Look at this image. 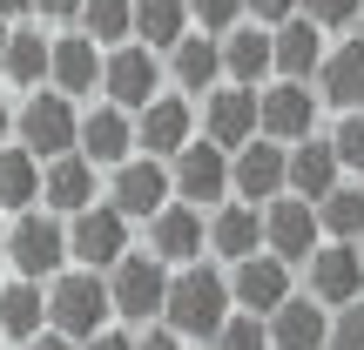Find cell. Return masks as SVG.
Segmentation results:
<instances>
[{"label": "cell", "instance_id": "6", "mask_svg": "<svg viewBox=\"0 0 364 350\" xmlns=\"http://www.w3.org/2000/svg\"><path fill=\"white\" fill-rule=\"evenodd\" d=\"M263 243L284 263H311L317 249H324V216H317V202L297 195V189L270 195V202H263Z\"/></svg>", "mask_w": 364, "mask_h": 350}, {"label": "cell", "instance_id": "20", "mask_svg": "<svg viewBox=\"0 0 364 350\" xmlns=\"http://www.w3.org/2000/svg\"><path fill=\"white\" fill-rule=\"evenodd\" d=\"M304 270H311V297H324L331 310L351 303V297H364V249L358 243H331V236H324V249H317Z\"/></svg>", "mask_w": 364, "mask_h": 350}, {"label": "cell", "instance_id": "26", "mask_svg": "<svg viewBox=\"0 0 364 350\" xmlns=\"http://www.w3.org/2000/svg\"><path fill=\"white\" fill-rule=\"evenodd\" d=\"M0 330H7V344H27L41 330H54L41 276H7V290H0Z\"/></svg>", "mask_w": 364, "mask_h": 350}, {"label": "cell", "instance_id": "28", "mask_svg": "<svg viewBox=\"0 0 364 350\" xmlns=\"http://www.w3.org/2000/svg\"><path fill=\"white\" fill-rule=\"evenodd\" d=\"M317 88H324V102L338 108H364V34L338 40V48L324 54V67H317Z\"/></svg>", "mask_w": 364, "mask_h": 350}, {"label": "cell", "instance_id": "13", "mask_svg": "<svg viewBox=\"0 0 364 350\" xmlns=\"http://www.w3.org/2000/svg\"><path fill=\"white\" fill-rule=\"evenodd\" d=\"M317 102H324V88L277 75L270 88H263V135H277V142H304V135H317Z\"/></svg>", "mask_w": 364, "mask_h": 350}, {"label": "cell", "instance_id": "23", "mask_svg": "<svg viewBox=\"0 0 364 350\" xmlns=\"http://www.w3.org/2000/svg\"><path fill=\"white\" fill-rule=\"evenodd\" d=\"M169 81L182 94H209L223 81V34H209V27L196 34V27H189V34L169 48Z\"/></svg>", "mask_w": 364, "mask_h": 350}, {"label": "cell", "instance_id": "45", "mask_svg": "<svg viewBox=\"0 0 364 350\" xmlns=\"http://www.w3.org/2000/svg\"><path fill=\"white\" fill-rule=\"evenodd\" d=\"M0 13H7V21H27V13H34V0H0Z\"/></svg>", "mask_w": 364, "mask_h": 350}, {"label": "cell", "instance_id": "38", "mask_svg": "<svg viewBox=\"0 0 364 350\" xmlns=\"http://www.w3.org/2000/svg\"><path fill=\"white\" fill-rule=\"evenodd\" d=\"M304 13H311L317 27H358L364 0H304Z\"/></svg>", "mask_w": 364, "mask_h": 350}, {"label": "cell", "instance_id": "8", "mask_svg": "<svg viewBox=\"0 0 364 350\" xmlns=\"http://www.w3.org/2000/svg\"><path fill=\"white\" fill-rule=\"evenodd\" d=\"M203 135L223 142L230 155L243 142H257L263 135V88H250V81H216L209 102H203Z\"/></svg>", "mask_w": 364, "mask_h": 350}, {"label": "cell", "instance_id": "29", "mask_svg": "<svg viewBox=\"0 0 364 350\" xmlns=\"http://www.w3.org/2000/svg\"><path fill=\"white\" fill-rule=\"evenodd\" d=\"M41 182H48V162L34 155L27 142H7L0 148V209H34L41 202Z\"/></svg>", "mask_w": 364, "mask_h": 350}, {"label": "cell", "instance_id": "44", "mask_svg": "<svg viewBox=\"0 0 364 350\" xmlns=\"http://www.w3.org/2000/svg\"><path fill=\"white\" fill-rule=\"evenodd\" d=\"M14 135H21V115H14V108H7V94H0V148H7Z\"/></svg>", "mask_w": 364, "mask_h": 350}, {"label": "cell", "instance_id": "15", "mask_svg": "<svg viewBox=\"0 0 364 350\" xmlns=\"http://www.w3.org/2000/svg\"><path fill=\"white\" fill-rule=\"evenodd\" d=\"M149 249H156L162 263H176V270H182V263H203V249H209V216L176 195L162 216H149Z\"/></svg>", "mask_w": 364, "mask_h": 350}, {"label": "cell", "instance_id": "4", "mask_svg": "<svg viewBox=\"0 0 364 350\" xmlns=\"http://www.w3.org/2000/svg\"><path fill=\"white\" fill-rule=\"evenodd\" d=\"M68 263H75L68 216H54V209H21V216L7 222V270L14 276H41V283H54Z\"/></svg>", "mask_w": 364, "mask_h": 350}, {"label": "cell", "instance_id": "39", "mask_svg": "<svg viewBox=\"0 0 364 350\" xmlns=\"http://www.w3.org/2000/svg\"><path fill=\"white\" fill-rule=\"evenodd\" d=\"M243 7H250V21L277 27V21H290V13H304V0H243Z\"/></svg>", "mask_w": 364, "mask_h": 350}, {"label": "cell", "instance_id": "32", "mask_svg": "<svg viewBox=\"0 0 364 350\" xmlns=\"http://www.w3.org/2000/svg\"><path fill=\"white\" fill-rule=\"evenodd\" d=\"M317 216H324V236H331V243H364V189L338 182L331 195H317Z\"/></svg>", "mask_w": 364, "mask_h": 350}, {"label": "cell", "instance_id": "43", "mask_svg": "<svg viewBox=\"0 0 364 350\" xmlns=\"http://www.w3.org/2000/svg\"><path fill=\"white\" fill-rule=\"evenodd\" d=\"M21 350H81V344L68 337V330H41V337H27Z\"/></svg>", "mask_w": 364, "mask_h": 350}, {"label": "cell", "instance_id": "37", "mask_svg": "<svg viewBox=\"0 0 364 350\" xmlns=\"http://www.w3.org/2000/svg\"><path fill=\"white\" fill-rule=\"evenodd\" d=\"M189 13H196V27H209V34H230L250 7L243 0H189Z\"/></svg>", "mask_w": 364, "mask_h": 350}, {"label": "cell", "instance_id": "18", "mask_svg": "<svg viewBox=\"0 0 364 350\" xmlns=\"http://www.w3.org/2000/svg\"><path fill=\"white\" fill-rule=\"evenodd\" d=\"M230 290H236V310L270 317L277 303H290V263L277 249H257V256L230 263Z\"/></svg>", "mask_w": 364, "mask_h": 350}, {"label": "cell", "instance_id": "50", "mask_svg": "<svg viewBox=\"0 0 364 350\" xmlns=\"http://www.w3.org/2000/svg\"><path fill=\"white\" fill-rule=\"evenodd\" d=\"M358 34H364V13H358Z\"/></svg>", "mask_w": 364, "mask_h": 350}, {"label": "cell", "instance_id": "36", "mask_svg": "<svg viewBox=\"0 0 364 350\" xmlns=\"http://www.w3.org/2000/svg\"><path fill=\"white\" fill-rule=\"evenodd\" d=\"M331 350H364V297L331 310Z\"/></svg>", "mask_w": 364, "mask_h": 350}, {"label": "cell", "instance_id": "11", "mask_svg": "<svg viewBox=\"0 0 364 350\" xmlns=\"http://www.w3.org/2000/svg\"><path fill=\"white\" fill-rule=\"evenodd\" d=\"M230 182L243 202H270V195L290 189V142H277V135H257V142H243L230 155Z\"/></svg>", "mask_w": 364, "mask_h": 350}, {"label": "cell", "instance_id": "10", "mask_svg": "<svg viewBox=\"0 0 364 350\" xmlns=\"http://www.w3.org/2000/svg\"><path fill=\"white\" fill-rule=\"evenodd\" d=\"M102 94H108V102H122V108H135V115H142L156 94H169V88H162V61H156V48H149V40H122V48H108Z\"/></svg>", "mask_w": 364, "mask_h": 350}, {"label": "cell", "instance_id": "9", "mask_svg": "<svg viewBox=\"0 0 364 350\" xmlns=\"http://www.w3.org/2000/svg\"><path fill=\"white\" fill-rule=\"evenodd\" d=\"M169 169H176V195H182V202H196V209H216V202H230V195H236V182H230V148L209 142V135H196Z\"/></svg>", "mask_w": 364, "mask_h": 350}, {"label": "cell", "instance_id": "19", "mask_svg": "<svg viewBox=\"0 0 364 350\" xmlns=\"http://www.w3.org/2000/svg\"><path fill=\"white\" fill-rule=\"evenodd\" d=\"M135 128H142V148L149 155H162V162H176L182 148L196 142V108H189V94H156V102L135 115Z\"/></svg>", "mask_w": 364, "mask_h": 350}, {"label": "cell", "instance_id": "51", "mask_svg": "<svg viewBox=\"0 0 364 350\" xmlns=\"http://www.w3.org/2000/svg\"><path fill=\"white\" fill-rule=\"evenodd\" d=\"M358 249H364V243H358Z\"/></svg>", "mask_w": 364, "mask_h": 350}, {"label": "cell", "instance_id": "14", "mask_svg": "<svg viewBox=\"0 0 364 350\" xmlns=\"http://www.w3.org/2000/svg\"><path fill=\"white\" fill-rule=\"evenodd\" d=\"M102 75H108V48L88 34V27H75V34L54 40V67H48V88L61 94H102Z\"/></svg>", "mask_w": 364, "mask_h": 350}, {"label": "cell", "instance_id": "17", "mask_svg": "<svg viewBox=\"0 0 364 350\" xmlns=\"http://www.w3.org/2000/svg\"><path fill=\"white\" fill-rule=\"evenodd\" d=\"M102 162H88L81 148H68V155H48V182H41V202L54 209V216H81V209L102 202Z\"/></svg>", "mask_w": 364, "mask_h": 350}, {"label": "cell", "instance_id": "25", "mask_svg": "<svg viewBox=\"0 0 364 350\" xmlns=\"http://www.w3.org/2000/svg\"><path fill=\"white\" fill-rule=\"evenodd\" d=\"M324 27L311 21V13H290V21H277V75L290 81H317V67H324Z\"/></svg>", "mask_w": 364, "mask_h": 350}, {"label": "cell", "instance_id": "7", "mask_svg": "<svg viewBox=\"0 0 364 350\" xmlns=\"http://www.w3.org/2000/svg\"><path fill=\"white\" fill-rule=\"evenodd\" d=\"M21 142L34 148L41 162H48V155H68V148H81V108H75V94L34 88V94L21 102Z\"/></svg>", "mask_w": 364, "mask_h": 350}, {"label": "cell", "instance_id": "49", "mask_svg": "<svg viewBox=\"0 0 364 350\" xmlns=\"http://www.w3.org/2000/svg\"><path fill=\"white\" fill-rule=\"evenodd\" d=\"M0 350H7V330H0Z\"/></svg>", "mask_w": 364, "mask_h": 350}, {"label": "cell", "instance_id": "21", "mask_svg": "<svg viewBox=\"0 0 364 350\" xmlns=\"http://www.w3.org/2000/svg\"><path fill=\"white\" fill-rule=\"evenodd\" d=\"M270 350H331V303L290 297L270 310Z\"/></svg>", "mask_w": 364, "mask_h": 350}, {"label": "cell", "instance_id": "40", "mask_svg": "<svg viewBox=\"0 0 364 350\" xmlns=\"http://www.w3.org/2000/svg\"><path fill=\"white\" fill-rule=\"evenodd\" d=\"M135 344H142V350H182L189 337H182L176 324H149V330H142V337H135Z\"/></svg>", "mask_w": 364, "mask_h": 350}, {"label": "cell", "instance_id": "46", "mask_svg": "<svg viewBox=\"0 0 364 350\" xmlns=\"http://www.w3.org/2000/svg\"><path fill=\"white\" fill-rule=\"evenodd\" d=\"M7 40H14V21H7V13H0V54H7Z\"/></svg>", "mask_w": 364, "mask_h": 350}, {"label": "cell", "instance_id": "48", "mask_svg": "<svg viewBox=\"0 0 364 350\" xmlns=\"http://www.w3.org/2000/svg\"><path fill=\"white\" fill-rule=\"evenodd\" d=\"M0 256H7V249H0ZM0 290H7V270H0Z\"/></svg>", "mask_w": 364, "mask_h": 350}, {"label": "cell", "instance_id": "3", "mask_svg": "<svg viewBox=\"0 0 364 350\" xmlns=\"http://www.w3.org/2000/svg\"><path fill=\"white\" fill-rule=\"evenodd\" d=\"M169 283H176V263H162L156 249H129V256L108 270V290H115V317H122L129 330L162 324V310H169Z\"/></svg>", "mask_w": 364, "mask_h": 350}, {"label": "cell", "instance_id": "31", "mask_svg": "<svg viewBox=\"0 0 364 350\" xmlns=\"http://www.w3.org/2000/svg\"><path fill=\"white\" fill-rule=\"evenodd\" d=\"M189 27H196L189 0H135V40H149L156 54H169Z\"/></svg>", "mask_w": 364, "mask_h": 350}, {"label": "cell", "instance_id": "24", "mask_svg": "<svg viewBox=\"0 0 364 350\" xmlns=\"http://www.w3.org/2000/svg\"><path fill=\"white\" fill-rule=\"evenodd\" d=\"M277 75V27H243L236 21L223 34V81H270Z\"/></svg>", "mask_w": 364, "mask_h": 350}, {"label": "cell", "instance_id": "16", "mask_svg": "<svg viewBox=\"0 0 364 350\" xmlns=\"http://www.w3.org/2000/svg\"><path fill=\"white\" fill-rule=\"evenodd\" d=\"M142 148V128H135V108L102 102L95 115H81V155L102 162V169H122V162Z\"/></svg>", "mask_w": 364, "mask_h": 350}, {"label": "cell", "instance_id": "22", "mask_svg": "<svg viewBox=\"0 0 364 350\" xmlns=\"http://www.w3.org/2000/svg\"><path fill=\"white\" fill-rule=\"evenodd\" d=\"M209 249H216V263H243V256H257V249H270L263 243V202H216V216H209Z\"/></svg>", "mask_w": 364, "mask_h": 350}, {"label": "cell", "instance_id": "35", "mask_svg": "<svg viewBox=\"0 0 364 350\" xmlns=\"http://www.w3.org/2000/svg\"><path fill=\"white\" fill-rule=\"evenodd\" d=\"M338 162H344V175H364V108H344L338 115Z\"/></svg>", "mask_w": 364, "mask_h": 350}, {"label": "cell", "instance_id": "41", "mask_svg": "<svg viewBox=\"0 0 364 350\" xmlns=\"http://www.w3.org/2000/svg\"><path fill=\"white\" fill-rule=\"evenodd\" d=\"M81 350H142V344H135V330H102V337H88Z\"/></svg>", "mask_w": 364, "mask_h": 350}, {"label": "cell", "instance_id": "47", "mask_svg": "<svg viewBox=\"0 0 364 350\" xmlns=\"http://www.w3.org/2000/svg\"><path fill=\"white\" fill-rule=\"evenodd\" d=\"M7 216H14V209H0V249H7Z\"/></svg>", "mask_w": 364, "mask_h": 350}, {"label": "cell", "instance_id": "12", "mask_svg": "<svg viewBox=\"0 0 364 350\" xmlns=\"http://www.w3.org/2000/svg\"><path fill=\"white\" fill-rule=\"evenodd\" d=\"M68 243H75V263L115 270V263L129 256V216H122L115 202H95V209H81V216H68Z\"/></svg>", "mask_w": 364, "mask_h": 350}, {"label": "cell", "instance_id": "27", "mask_svg": "<svg viewBox=\"0 0 364 350\" xmlns=\"http://www.w3.org/2000/svg\"><path fill=\"white\" fill-rule=\"evenodd\" d=\"M344 182V162H338V142L331 135H304V142H290V189L297 195H331Z\"/></svg>", "mask_w": 364, "mask_h": 350}, {"label": "cell", "instance_id": "2", "mask_svg": "<svg viewBox=\"0 0 364 350\" xmlns=\"http://www.w3.org/2000/svg\"><path fill=\"white\" fill-rule=\"evenodd\" d=\"M48 317H54V330H68L75 344L102 337V330L115 324V290H108V270H88V263L61 270V276L48 283Z\"/></svg>", "mask_w": 364, "mask_h": 350}, {"label": "cell", "instance_id": "33", "mask_svg": "<svg viewBox=\"0 0 364 350\" xmlns=\"http://www.w3.org/2000/svg\"><path fill=\"white\" fill-rule=\"evenodd\" d=\"M81 27L102 48H122V40H135V0H88L81 7Z\"/></svg>", "mask_w": 364, "mask_h": 350}, {"label": "cell", "instance_id": "1", "mask_svg": "<svg viewBox=\"0 0 364 350\" xmlns=\"http://www.w3.org/2000/svg\"><path fill=\"white\" fill-rule=\"evenodd\" d=\"M230 310H236L230 270H216V263H182L176 283H169V310H162V324H176L189 344H216V330L230 324Z\"/></svg>", "mask_w": 364, "mask_h": 350}, {"label": "cell", "instance_id": "5", "mask_svg": "<svg viewBox=\"0 0 364 350\" xmlns=\"http://www.w3.org/2000/svg\"><path fill=\"white\" fill-rule=\"evenodd\" d=\"M108 202H115L129 222L162 216V209L176 202V169H169L162 155H149V148H142V155H129L115 175H108Z\"/></svg>", "mask_w": 364, "mask_h": 350}, {"label": "cell", "instance_id": "30", "mask_svg": "<svg viewBox=\"0 0 364 350\" xmlns=\"http://www.w3.org/2000/svg\"><path fill=\"white\" fill-rule=\"evenodd\" d=\"M48 67H54V40L34 34V27H14L7 54H0V75L14 88H48Z\"/></svg>", "mask_w": 364, "mask_h": 350}, {"label": "cell", "instance_id": "42", "mask_svg": "<svg viewBox=\"0 0 364 350\" xmlns=\"http://www.w3.org/2000/svg\"><path fill=\"white\" fill-rule=\"evenodd\" d=\"M81 7L88 0H34V13H48V21H81Z\"/></svg>", "mask_w": 364, "mask_h": 350}, {"label": "cell", "instance_id": "34", "mask_svg": "<svg viewBox=\"0 0 364 350\" xmlns=\"http://www.w3.org/2000/svg\"><path fill=\"white\" fill-rule=\"evenodd\" d=\"M216 350H270V317H257V310H230V324L216 330Z\"/></svg>", "mask_w": 364, "mask_h": 350}]
</instances>
